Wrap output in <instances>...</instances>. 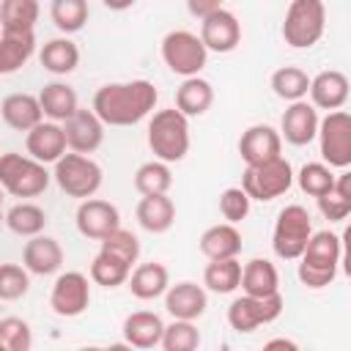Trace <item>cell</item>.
<instances>
[{
  "instance_id": "1",
  "label": "cell",
  "mask_w": 351,
  "mask_h": 351,
  "mask_svg": "<svg viewBox=\"0 0 351 351\" xmlns=\"http://www.w3.org/2000/svg\"><path fill=\"white\" fill-rule=\"evenodd\" d=\"M159 90L148 80L107 82L93 93L90 110L104 126H134L154 112Z\"/></svg>"
},
{
  "instance_id": "2",
  "label": "cell",
  "mask_w": 351,
  "mask_h": 351,
  "mask_svg": "<svg viewBox=\"0 0 351 351\" xmlns=\"http://www.w3.org/2000/svg\"><path fill=\"white\" fill-rule=\"evenodd\" d=\"M296 261H299V266H296L299 282L304 288L321 291V288L332 285L337 277V269L343 261V241L332 230H318L307 239V244Z\"/></svg>"
},
{
  "instance_id": "3",
  "label": "cell",
  "mask_w": 351,
  "mask_h": 351,
  "mask_svg": "<svg viewBox=\"0 0 351 351\" xmlns=\"http://www.w3.org/2000/svg\"><path fill=\"white\" fill-rule=\"evenodd\" d=\"M148 148L154 159L181 162L189 154V118L176 107L156 110L148 121Z\"/></svg>"
},
{
  "instance_id": "4",
  "label": "cell",
  "mask_w": 351,
  "mask_h": 351,
  "mask_svg": "<svg viewBox=\"0 0 351 351\" xmlns=\"http://www.w3.org/2000/svg\"><path fill=\"white\" fill-rule=\"evenodd\" d=\"M52 173L47 170L44 162L16 154V151H5L0 154V186L14 195V197H38L41 192H47Z\"/></svg>"
},
{
  "instance_id": "5",
  "label": "cell",
  "mask_w": 351,
  "mask_h": 351,
  "mask_svg": "<svg viewBox=\"0 0 351 351\" xmlns=\"http://www.w3.org/2000/svg\"><path fill=\"white\" fill-rule=\"evenodd\" d=\"M326 30L324 0H291L282 19V38L293 49H310L321 41Z\"/></svg>"
},
{
  "instance_id": "6",
  "label": "cell",
  "mask_w": 351,
  "mask_h": 351,
  "mask_svg": "<svg viewBox=\"0 0 351 351\" xmlns=\"http://www.w3.org/2000/svg\"><path fill=\"white\" fill-rule=\"evenodd\" d=\"M291 186H293V167L285 156L247 165L241 176V189L250 195V200H261V203L285 195Z\"/></svg>"
},
{
  "instance_id": "7",
  "label": "cell",
  "mask_w": 351,
  "mask_h": 351,
  "mask_svg": "<svg viewBox=\"0 0 351 351\" xmlns=\"http://www.w3.org/2000/svg\"><path fill=\"white\" fill-rule=\"evenodd\" d=\"M52 178L55 184L60 186V192H66L69 197H77V200H85V197H93L101 186V167L99 162H93L88 154H63L58 162H55V170H52Z\"/></svg>"
},
{
  "instance_id": "8",
  "label": "cell",
  "mask_w": 351,
  "mask_h": 351,
  "mask_svg": "<svg viewBox=\"0 0 351 351\" xmlns=\"http://www.w3.org/2000/svg\"><path fill=\"white\" fill-rule=\"evenodd\" d=\"M310 236H313V219H310L307 208L299 206V203H291L274 219L271 250L282 261H296Z\"/></svg>"
},
{
  "instance_id": "9",
  "label": "cell",
  "mask_w": 351,
  "mask_h": 351,
  "mask_svg": "<svg viewBox=\"0 0 351 351\" xmlns=\"http://www.w3.org/2000/svg\"><path fill=\"white\" fill-rule=\"evenodd\" d=\"M162 60L165 66L178 77H195L203 71L208 60V49L203 47L200 36L192 30H170L162 38Z\"/></svg>"
},
{
  "instance_id": "10",
  "label": "cell",
  "mask_w": 351,
  "mask_h": 351,
  "mask_svg": "<svg viewBox=\"0 0 351 351\" xmlns=\"http://www.w3.org/2000/svg\"><path fill=\"white\" fill-rule=\"evenodd\" d=\"M318 151L332 170H346L351 165V115L346 110H332L318 121Z\"/></svg>"
},
{
  "instance_id": "11",
  "label": "cell",
  "mask_w": 351,
  "mask_h": 351,
  "mask_svg": "<svg viewBox=\"0 0 351 351\" xmlns=\"http://www.w3.org/2000/svg\"><path fill=\"white\" fill-rule=\"evenodd\" d=\"M282 307H285L282 293H271V296H250V293H244V296L230 302L228 324H230L233 332L250 335L258 326H266V324L277 321L282 315Z\"/></svg>"
},
{
  "instance_id": "12",
  "label": "cell",
  "mask_w": 351,
  "mask_h": 351,
  "mask_svg": "<svg viewBox=\"0 0 351 351\" xmlns=\"http://www.w3.org/2000/svg\"><path fill=\"white\" fill-rule=\"evenodd\" d=\"M90 304V282L82 271H63L58 274L49 291V307L60 318H77Z\"/></svg>"
},
{
  "instance_id": "13",
  "label": "cell",
  "mask_w": 351,
  "mask_h": 351,
  "mask_svg": "<svg viewBox=\"0 0 351 351\" xmlns=\"http://www.w3.org/2000/svg\"><path fill=\"white\" fill-rule=\"evenodd\" d=\"M66 134V148L77 154H93L104 143V123L88 107H77L66 121H60Z\"/></svg>"
},
{
  "instance_id": "14",
  "label": "cell",
  "mask_w": 351,
  "mask_h": 351,
  "mask_svg": "<svg viewBox=\"0 0 351 351\" xmlns=\"http://www.w3.org/2000/svg\"><path fill=\"white\" fill-rule=\"evenodd\" d=\"M200 41L208 52H233L241 41V22L233 11L219 8L200 19Z\"/></svg>"
},
{
  "instance_id": "15",
  "label": "cell",
  "mask_w": 351,
  "mask_h": 351,
  "mask_svg": "<svg viewBox=\"0 0 351 351\" xmlns=\"http://www.w3.org/2000/svg\"><path fill=\"white\" fill-rule=\"evenodd\" d=\"M74 222H77V230H80L85 239L101 241L107 233H112V230L121 225V214H118V208H115L110 200L85 197V200H80V206H77Z\"/></svg>"
},
{
  "instance_id": "16",
  "label": "cell",
  "mask_w": 351,
  "mask_h": 351,
  "mask_svg": "<svg viewBox=\"0 0 351 351\" xmlns=\"http://www.w3.org/2000/svg\"><path fill=\"white\" fill-rule=\"evenodd\" d=\"M318 110L307 101V99H299V101H288L282 118H280V137L296 148L302 145H310L315 140V132H318Z\"/></svg>"
},
{
  "instance_id": "17",
  "label": "cell",
  "mask_w": 351,
  "mask_h": 351,
  "mask_svg": "<svg viewBox=\"0 0 351 351\" xmlns=\"http://www.w3.org/2000/svg\"><path fill=\"white\" fill-rule=\"evenodd\" d=\"M348 77L343 74V71H337V69H324V71H318L315 77H310V88H307V93H310V104L315 107V110H326V112H332V110H343L346 107V101H348Z\"/></svg>"
},
{
  "instance_id": "18",
  "label": "cell",
  "mask_w": 351,
  "mask_h": 351,
  "mask_svg": "<svg viewBox=\"0 0 351 351\" xmlns=\"http://www.w3.org/2000/svg\"><path fill=\"white\" fill-rule=\"evenodd\" d=\"M239 154L244 165H258V162L282 156V137L269 123H252L239 137Z\"/></svg>"
},
{
  "instance_id": "19",
  "label": "cell",
  "mask_w": 351,
  "mask_h": 351,
  "mask_svg": "<svg viewBox=\"0 0 351 351\" xmlns=\"http://www.w3.org/2000/svg\"><path fill=\"white\" fill-rule=\"evenodd\" d=\"M162 296H165V310L173 318H184V321H197L208 307L206 288L197 282H189V280L167 285V291Z\"/></svg>"
},
{
  "instance_id": "20",
  "label": "cell",
  "mask_w": 351,
  "mask_h": 351,
  "mask_svg": "<svg viewBox=\"0 0 351 351\" xmlns=\"http://www.w3.org/2000/svg\"><path fill=\"white\" fill-rule=\"evenodd\" d=\"M25 134H27L25 137L27 156H33L44 165H55L66 154V134L58 121H41Z\"/></svg>"
},
{
  "instance_id": "21",
  "label": "cell",
  "mask_w": 351,
  "mask_h": 351,
  "mask_svg": "<svg viewBox=\"0 0 351 351\" xmlns=\"http://www.w3.org/2000/svg\"><path fill=\"white\" fill-rule=\"evenodd\" d=\"M22 266L30 274H38V277L60 271V266H63V247H60V241L52 239V236H41V233L30 236V241L22 250Z\"/></svg>"
},
{
  "instance_id": "22",
  "label": "cell",
  "mask_w": 351,
  "mask_h": 351,
  "mask_svg": "<svg viewBox=\"0 0 351 351\" xmlns=\"http://www.w3.org/2000/svg\"><path fill=\"white\" fill-rule=\"evenodd\" d=\"M126 285H129V291H132L134 299L151 302V299H159V296L167 291V285H170V271H167L165 263H156V261L140 263V266H134V269L129 271Z\"/></svg>"
},
{
  "instance_id": "23",
  "label": "cell",
  "mask_w": 351,
  "mask_h": 351,
  "mask_svg": "<svg viewBox=\"0 0 351 351\" xmlns=\"http://www.w3.org/2000/svg\"><path fill=\"white\" fill-rule=\"evenodd\" d=\"M0 115H3L5 126L16 129V132H30L36 123L44 121L38 96H33V93H8L0 101Z\"/></svg>"
},
{
  "instance_id": "24",
  "label": "cell",
  "mask_w": 351,
  "mask_h": 351,
  "mask_svg": "<svg viewBox=\"0 0 351 351\" xmlns=\"http://www.w3.org/2000/svg\"><path fill=\"white\" fill-rule=\"evenodd\" d=\"M200 252L208 261H219V258H239L241 252V233L233 222H219L203 230L200 241H197Z\"/></svg>"
},
{
  "instance_id": "25",
  "label": "cell",
  "mask_w": 351,
  "mask_h": 351,
  "mask_svg": "<svg viewBox=\"0 0 351 351\" xmlns=\"http://www.w3.org/2000/svg\"><path fill=\"white\" fill-rule=\"evenodd\" d=\"M165 332V321L151 310H137L123 318V340L134 348H154L159 346Z\"/></svg>"
},
{
  "instance_id": "26",
  "label": "cell",
  "mask_w": 351,
  "mask_h": 351,
  "mask_svg": "<svg viewBox=\"0 0 351 351\" xmlns=\"http://www.w3.org/2000/svg\"><path fill=\"white\" fill-rule=\"evenodd\" d=\"M239 288L250 296H271L280 293V271L269 258H252L241 266Z\"/></svg>"
},
{
  "instance_id": "27",
  "label": "cell",
  "mask_w": 351,
  "mask_h": 351,
  "mask_svg": "<svg viewBox=\"0 0 351 351\" xmlns=\"http://www.w3.org/2000/svg\"><path fill=\"white\" fill-rule=\"evenodd\" d=\"M214 104V88L200 74L184 77V82L176 90V110H181L186 118H200Z\"/></svg>"
},
{
  "instance_id": "28",
  "label": "cell",
  "mask_w": 351,
  "mask_h": 351,
  "mask_svg": "<svg viewBox=\"0 0 351 351\" xmlns=\"http://www.w3.org/2000/svg\"><path fill=\"white\" fill-rule=\"evenodd\" d=\"M134 214L140 228L148 233H167L176 222V206L167 195H143Z\"/></svg>"
},
{
  "instance_id": "29",
  "label": "cell",
  "mask_w": 351,
  "mask_h": 351,
  "mask_svg": "<svg viewBox=\"0 0 351 351\" xmlns=\"http://www.w3.org/2000/svg\"><path fill=\"white\" fill-rule=\"evenodd\" d=\"M38 63L44 66V71L55 77H66L80 66V49L69 36L49 38L38 52Z\"/></svg>"
},
{
  "instance_id": "30",
  "label": "cell",
  "mask_w": 351,
  "mask_h": 351,
  "mask_svg": "<svg viewBox=\"0 0 351 351\" xmlns=\"http://www.w3.org/2000/svg\"><path fill=\"white\" fill-rule=\"evenodd\" d=\"M36 52V36L30 33H0V77L19 71Z\"/></svg>"
},
{
  "instance_id": "31",
  "label": "cell",
  "mask_w": 351,
  "mask_h": 351,
  "mask_svg": "<svg viewBox=\"0 0 351 351\" xmlns=\"http://www.w3.org/2000/svg\"><path fill=\"white\" fill-rule=\"evenodd\" d=\"M38 104H41V112L49 118V121H66L77 107V90L66 82H47L41 90H38Z\"/></svg>"
},
{
  "instance_id": "32",
  "label": "cell",
  "mask_w": 351,
  "mask_h": 351,
  "mask_svg": "<svg viewBox=\"0 0 351 351\" xmlns=\"http://www.w3.org/2000/svg\"><path fill=\"white\" fill-rule=\"evenodd\" d=\"M38 14H41L38 0H0V30L30 33L36 30Z\"/></svg>"
},
{
  "instance_id": "33",
  "label": "cell",
  "mask_w": 351,
  "mask_h": 351,
  "mask_svg": "<svg viewBox=\"0 0 351 351\" xmlns=\"http://www.w3.org/2000/svg\"><path fill=\"white\" fill-rule=\"evenodd\" d=\"M318 200V211L324 214V219L329 222H343L351 214V173L348 167L335 176V186L324 195L315 197Z\"/></svg>"
},
{
  "instance_id": "34",
  "label": "cell",
  "mask_w": 351,
  "mask_h": 351,
  "mask_svg": "<svg viewBox=\"0 0 351 351\" xmlns=\"http://www.w3.org/2000/svg\"><path fill=\"white\" fill-rule=\"evenodd\" d=\"M3 222L8 225V230H11V233L30 239V236H38V233L47 228V214H44V208H41V206L22 200V203L11 206V208L3 214Z\"/></svg>"
},
{
  "instance_id": "35",
  "label": "cell",
  "mask_w": 351,
  "mask_h": 351,
  "mask_svg": "<svg viewBox=\"0 0 351 351\" xmlns=\"http://www.w3.org/2000/svg\"><path fill=\"white\" fill-rule=\"evenodd\" d=\"M241 282V263L239 258H219L208 261L203 269V285L211 293H233Z\"/></svg>"
},
{
  "instance_id": "36",
  "label": "cell",
  "mask_w": 351,
  "mask_h": 351,
  "mask_svg": "<svg viewBox=\"0 0 351 351\" xmlns=\"http://www.w3.org/2000/svg\"><path fill=\"white\" fill-rule=\"evenodd\" d=\"M170 186H173V173H170V165L162 159L143 162L134 170V189L140 195H167Z\"/></svg>"
},
{
  "instance_id": "37",
  "label": "cell",
  "mask_w": 351,
  "mask_h": 351,
  "mask_svg": "<svg viewBox=\"0 0 351 351\" xmlns=\"http://www.w3.org/2000/svg\"><path fill=\"white\" fill-rule=\"evenodd\" d=\"M307 88H310V77L299 66H280L271 74V90L282 101H299V99H304L307 96Z\"/></svg>"
},
{
  "instance_id": "38",
  "label": "cell",
  "mask_w": 351,
  "mask_h": 351,
  "mask_svg": "<svg viewBox=\"0 0 351 351\" xmlns=\"http://www.w3.org/2000/svg\"><path fill=\"white\" fill-rule=\"evenodd\" d=\"M88 0H52L49 3V16H52V25L60 30V33H77L85 27L88 22Z\"/></svg>"
},
{
  "instance_id": "39",
  "label": "cell",
  "mask_w": 351,
  "mask_h": 351,
  "mask_svg": "<svg viewBox=\"0 0 351 351\" xmlns=\"http://www.w3.org/2000/svg\"><path fill=\"white\" fill-rule=\"evenodd\" d=\"M129 271H132V266H126L123 261H118V258H112V255H107L101 250L90 261V280L96 285H101V288H118V285H123L129 280Z\"/></svg>"
},
{
  "instance_id": "40",
  "label": "cell",
  "mask_w": 351,
  "mask_h": 351,
  "mask_svg": "<svg viewBox=\"0 0 351 351\" xmlns=\"http://www.w3.org/2000/svg\"><path fill=\"white\" fill-rule=\"evenodd\" d=\"M293 178H296L299 189L310 197H318L335 186V170L326 162H307V165H302V170Z\"/></svg>"
},
{
  "instance_id": "41",
  "label": "cell",
  "mask_w": 351,
  "mask_h": 351,
  "mask_svg": "<svg viewBox=\"0 0 351 351\" xmlns=\"http://www.w3.org/2000/svg\"><path fill=\"white\" fill-rule=\"evenodd\" d=\"M159 346L165 351H195L200 346V332H197L195 321L173 318V324H165Z\"/></svg>"
},
{
  "instance_id": "42",
  "label": "cell",
  "mask_w": 351,
  "mask_h": 351,
  "mask_svg": "<svg viewBox=\"0 0 351 351\" xmlns=\"http://www.w3.org/2000/svg\"><path fill=\"white\" fill-rule=\"evenodd\" d=\"M99 244H101V252H107V255L123 261L126 266H134L137 258H140V241H137V236H134L132 230L121 228V225H118L112 233H107Z\"/></svg>"
},
{
  "instance_id": "43",
  "label": "cell",
  "mask_w": 351,
  "mask_h": 351,
  "mask_svg": "<svg viewBox=\"0 0 351 351\" xmlns=\"http://www.w3.org/2000/svg\"><path fill=\"white\" fill-rule=\"evenodd\" d=\"M33 332L25 318H0V351H30Z\"/></svg>"
},
{
  "instance_id": "44",
  "label": "cell",
  "mask_w": 351,
  "mask_h": 351,
  "mask_svg": "<svg viewBox=\"0 0 351 351\" xmlns=\"http://www.w3.org/2000/svg\"><path fill=\"white\" fill-rule=\"evenodd\" d=\"M30 291V271L19 263H0V299L16 302Z\"/></svg>"
},
{
  "instance_id": "45",
  "label": "cell",
  "mask_w": 351,
  "mask_h": 351,
  "mask_svg": "<svg viewBox=\"0 0 351 351\" xmlns=\"http://www.w3.org/2000/svg\"><path fill=\"white\" fill-rule=\"evenodd\" d=\"M250 195L241 189V186H228L222 195H219V214L225 217V222H241L247 214H250Z\"/></svg>"
},
{
  "instance_id": "46",
  "label": "cell",
  "mask_w": 351,
  "mask_h": 351,
  "mask_svg": "<svg viewBox=\"0 0 351 351\" xmlns=\"http://www.w3.org/2000/svg\"><path fill=\"white\" fill-rule=\"evenodd\" d=\"M222 8V0H186V11L195 16V19H203L214 11Z\"/></svg>"
},
{
  "instance_id": "47",
  "label": "cell",
  "mask_w": 351,
  "mask_h": 351,
  "mask_svg": "<svg viewBox=\"0 0 351 351\" xmlns=\"http://www.w3.org/2000/svg\"><path fill=\"white\" fill-rule=\"evenodd\" d=\"M110 11H126V8H132L137 0H101Z\"/></svg>"
},
{
  "instance_id": "48",
  "label": "cell",
  "mask_w": 351,
  "mask_h": 351,
  "mask_svg": "<svg viewBox=\"0 0 351 351\" xmlns=\"http://www.w3.org/2000/svg\"><path fill=\"white\" fill-rule=\"evenodd\" d=\"M266 348H291V351H293L296 343H293V340H285V337H277V340H269Z\"/></svg>"
},
{
  "instance_id": "49",
  "label": "cell",
  "mask_w": 351,
  "mask_h": 351,
  "mask_svg": "<svg viewBox=\"0 0 351 351\" xmlns=\"http://www.w3.org/2000/svg\"><path fill=\"white\" fill-rule=\"evenodd\" d=\"M0 200H3V186H0Z\"/></svg>"
},
{
  "instance_id": "50",
  "label": "cell",
  "mask_w": 351,
  "mask_h": 351,
  "mask_svg": "<svg viewBox=\"0 0 351 351\" xmlns=\"http://www.w3.org/2000/svg\"><path fill=\"white\" fill-rule=\"evenodd\" d=\"M0 219H3V214H0Z\"/></svg>"
}]
</instances>
